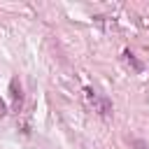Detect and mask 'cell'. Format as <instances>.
<instances>
[{"label": "cell", "instance_id": "1", "mask_svg": "<svg viewBox=\"0 0 149 149\" xmlns=\"http://www.w3.org/2000/svg\"><path fill=\"white\" fill-rule=\"evenodd\" d=\"M84 93L95 102V107H98V112H100L102 116H107V114L112 112V105H109V100H107V98H98V95H95V91H91V88H84Z\"/></svg>", "mask_w": 149, "mask_h": 149}, {"label": "cell", "instance_id": "2", "mask_svg": "<svg viewBox=\"0 0 149 149\" xmlns=\"http://www.w3.org/2000/svg\"><path fill=\"white\" fill-rule=\"evenodd\" d=\"M9 88H12L14 107H21V100H23V95H21V84H19V79H12V81H9Z\"/></svg>", "mask_w": 149, "mask_h": 149}, {"label": "cell", "instance_id": "3", "mask_svg": "<svg viewBox=\"0 0 149 149\" xmlns=\"http://www.w3.org/2000/svg\"><path fill=\"white\" fill-rule=\"evenodd\" d=\"M123 56H126V61H128V63H130V65L135 68V72H142V63H140V61H135V56H133V54H130L128 49L123 51Z\"/></svg>", "mask_w": 149, "mask_h": 149}, {"label": "cell", "instance_id": "4", "mask_svg": "<svg viewBox=\"0 0 149 149\" xmlns=\"http://www.w3.org/2000/svg\"><path fill=\"white\" fill-rule=\"evenodd\" d=\"M130 144H133L135 149H149V144H147L144 140H130Z\"/></svg>", "mask_w": 149, "mask_h": 149}, {"label": "cell", "instance_id": "5", "mask_svg": "<svg viewBox=\"0 0 149 149\" xmlns=\"http://www.w3.org/2000/svg\"><path fill=\"white\" fill-rule=\"evenodd\" d=\"M7 114V107H5V102H2V98H0V119Z\"/></svg>", "mask_w": 149, "mask_h": 149}]
</instances>
